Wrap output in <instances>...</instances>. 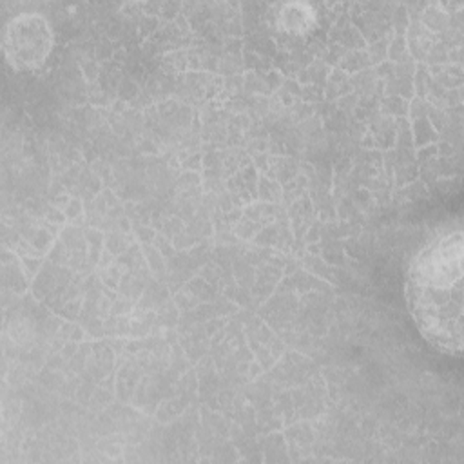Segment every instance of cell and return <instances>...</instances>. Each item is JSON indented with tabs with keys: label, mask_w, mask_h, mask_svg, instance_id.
Listing matches in <instances>:
<instances>
[{
	"label": "cell",
	"mask_w": 464,
	"mask_h": 464,
	"mask_svg": "<svg viewBox=\"0 0 464 464\" xmlns=\"http://www.w3.org/2000/svg\"><path fill=\"white\" fill-rule=\"evenodd\" d=\"M460 227L430 237L410 259L404 295L420 335L439 352H462V257Z\"/></svg>",
	"instance_id": "1"
},
{
	"label": "cell",
	"mask_w": 464,
	"mask_h": 464,
	"mask_svg": "<svg viewBox=\"0 0 464 464\" xmlns=\"http://www.w3.org/2000/svg\"><path fill=\"white\" fill-rule=\"evenodd\" d=\"M54 45L49 20L40 13H18L4 27L2 47L14 71H34L45 63Z\"/></svg>",
	"instance_id": "2"
}]
</instances>
